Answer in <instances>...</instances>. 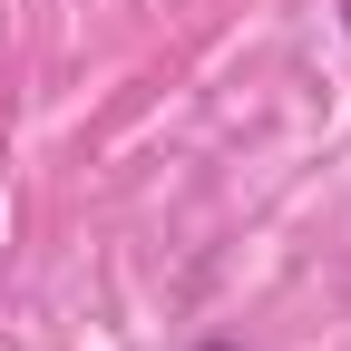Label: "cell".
<instances>
[{
	"label": "cell",
	"instance_id": "1",
	"mask_svg": "<svg viewBox=\"0 0 351 351\" xmlns=\"http://www.w3.org/2000/svg\"><path fill=\"white\" fill-rule=\"evenodd\" d=\"M195 351H234V341H195Z\"/></svg>",
	"mask_w": 351,
	"mask_h": 351
},
{
	"label": "cell",
	"instance_id": "2",
	"mask_svg": "<svg viewBox=\"0 0 351 351\" xmlns=\"http://www.w3.org/2000/svg\"><path fill=\"white\" fill-rule=\"evenodd\" d=\"M341 29H351V0H341Z\"/></svg>",
	"mask_w": 351,
	"mask_h": 351
}]
</instances>
